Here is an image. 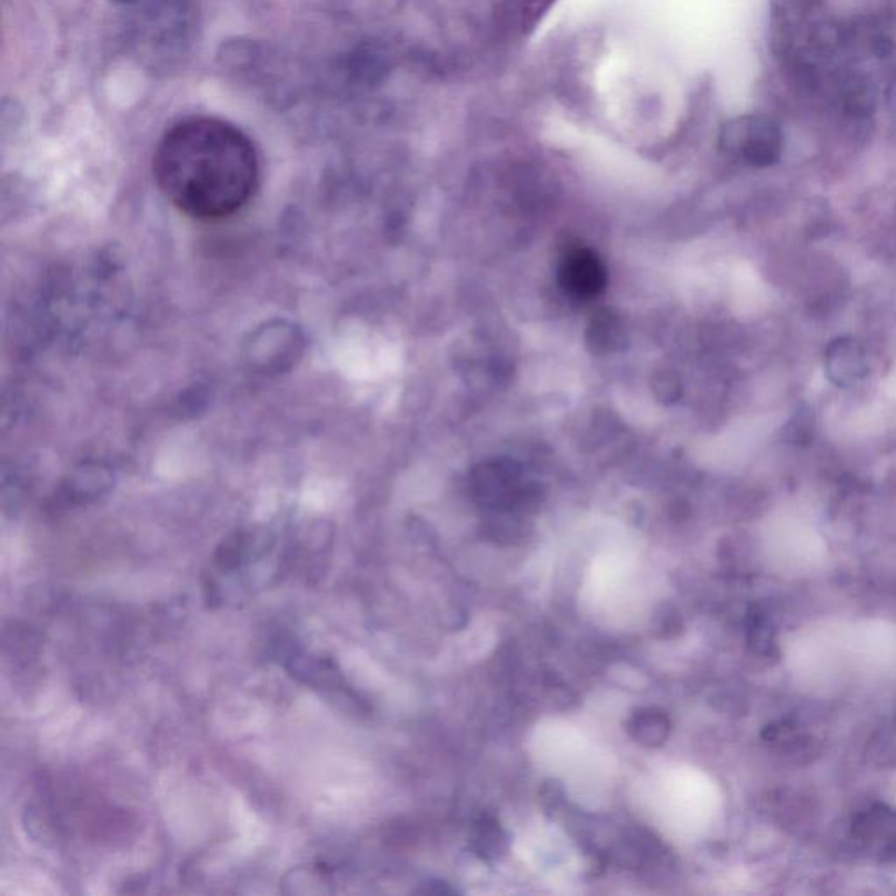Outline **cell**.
Segmentation results:
<instances>
[{"mask_svg": "<svg viewBox=\"0 0 896 896\" xmlns=\"http://www.w3.org/2000/svg\"><path fill=\"white\" fill-rule=\"evenodd\" d=\"M152 173L173 207L190 218L216 221L251 200L259 181L258 152L235 125L191 116L163 133Z\"/></svg>", "mask_w": 896, "mask_h": 896, "instance_id": "6da1fadb", "label": "cell"}, {"mask_svg": "<svg viewBox=\"0 0 896 896\" xmlns=\"http://www.w3.org/2000/svg\"><path fill=\"white\" fill-rule=\"evenodd\" d=\"M556 0H506V14L520 32H529Z\"/></svg>", "mask_w": 896, "mask_h": 896, "instance_id": "52a82bcc", "label": "cell"}, {"mask_svg": "<svg viewBox=\"0 0 896 896\" xmlns=\"http://www.w3.org/2000/svg\"><path fill=\"white\" fill-rule=\"evenodd\" d=\"M868 371L867 352L852 337L837 338L825 350V374L837 387H852Z\"/></svg>", "mask_w": 896, "mask_h": 896, "instance_id": "277c9868", "label": "cell"}, {"mask_svg": "<svg viewBox=\"0 0 896 896\" xmlns=\"http://www.w3.org/2000/svg\"><path fill=\"white\" fill-rule=\"evenodd\" d=\"M559 285L575 300H593L608 285L605 265L588 249H573L560 261Z\"/></svg>", "mask_w": 896, "mask_h": 896, "instance_id": "3957f363", "label": "cell"}, {"mask_svg": "<svg viewBox=\"0 0 896 896\" xmlns=\"http://www.w3.org/2000/svg\"><path fill=\"white\" fill-rule=\"evenodd\" d=\"M636 728H638L639 739H645L648 745L655 740H663L666 736L667 721L663 716L654 715V713H646L639 716L636 720Z\"/></svg>", "mask_w": 896, "mask_h": 896, "instance_id": "ba28073f", "label": "cell"}, {"mask_svg": "<svg viewBox=\"0 0 896 896\" xmlns=\"http://www.w3.org/2000/svg\"><path fill=\"white\" fill-rule=\"evenodd\" d=\"M588 346L594 352L608 354L621 349L625 341L624 322L609 309L599 310L588 326Z\"/></svg>", "mask_w": 896, "mask_h": 896, "instance_id": "8992f818", "label": "cell"}, {"mask_svg": "<svg viewBox=\"0 0 896 896\" xmlns=\"http://www.w3.org/2000/svg\"><path fill=\"white\" fill-rule=\"evenodd\" d=\"M285 666L298 681L322 690L325 694H329V691L340 694L346 690V681L329 658L307 655L301 650H289L286 654Z\"/></svg>", "mask_w": 896, "mask_h": 896, "instance_id": "5b68a950", "label": "cell"}, {"mask_svg": "<svg viewBox=\"0 0 896 896\" xmlns=\"http://www.w3.org/2000/svg\"><path fill=\"white\" fill-rule=\"evenodd\" d=\"M721 148L758 169L773 167L783 152L781 128L761 116H745L725 125Z\"/></svg>", "mask_w": 896, "mask_h": 896, "instance_id": "7a4b0ae2", "label": "cell"}]
</instances>
